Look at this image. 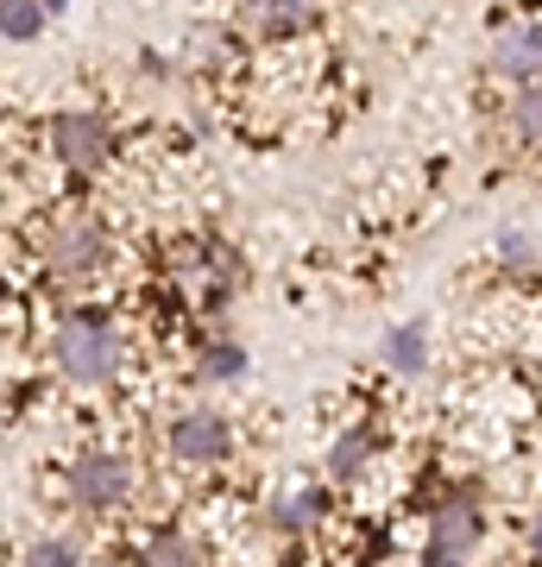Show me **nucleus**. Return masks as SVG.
<instances>
[{"label": "nucleus", "instance_id": "nucleus-1", "mask_svg": "<svg viewBox=\"0 0 542 567\" xmlns=\"http://www.w3.org/2000/svg\"><path fill=\"white\" fill-rule=\"evenodd\" d=\"M51 353H58L63 379H76V385H108V379L121 372V334H114V322H108V316H95V309L63 316Z\"/></svg>", "mask_w": 542, "mask_h": 567}, {"label": "nucleus", "instance_id": "nucleus-2", "mask_svg": "<svg viewBox=\"0 0 542 567\" xmlns=\"http://www.w3.org/2000/svg\"><path fill=\"white\" fill-rule=\"evenodd\" d=\"M51 145H58V158L70 164V171H101L108 152H114V133H108V121L89 114V107H63L58 121H51Z\"/></svg>", "mask_w": 542, "mask_h": 567}, {"label": "nucleus", "instance_id": "nucleus-3", "mask_svg": "<svg viewBox=\"0 0 542 567\" xmlns=\"http://www.w3.org/2000/svg\"><path fill=\"white\" fill-rule=\"evenodd\" d=\"M126 486H133V473H126V461H121V454H108V447H89V454L70 461V498L89 505V511L121 505Z\"/></svg>", "mask_w": 542, "mask_h": 567}, {"label": "nucleus", "instance_id": "nucleus-4", "mask_svg": "<svg viewBox=\"0 0 542 567\" xmlns=\"http://www.w3.org/2000/svg\"><path fill=\"white\" fill-rule=\"evenodd\" d=\"M485 536V517H480V498L473 492H454V498H442V505L429 511V543L448 548V555H473Z\"/></svg>", "mask_w": 542, "mask_h": 567}, {"label": "nucleus", "instance_id": "nucleus-5", "mask_svg": "<svg viewBox=\"0 0 542 567\" xmlns=\"http://www.w3.org/2000/svg\"><path fill=\"white\" fill-rule=\"evenodd\" d=\"M164 442H171L177 461H222L227 447H234V429H227V416H215V410H183Z\"/></svg>", "mask_w": 542, "mask_h": 567}, {"label": "nucleus", "instance_id": "nucleus-6", "mask_svg": "<svg viewBox=\"0 0 542 567\" xmlns=\"http://www.w3.org/2000/svg\"><path fill=\"white\" fill-rule=\"evenodd\" d=\"M44 259H51V271H63V278H82V271H95L101 259H108V240H101L95 221H63L51 240H44Z\"/></svg>", "mask_w": 542, "mask_h": 567}, {"label": "nucleus", "instance_id": "nucleus-7", "mask_svg": "<svg viewBox=\"0 0 542 567\" xmlns=\"http://www.w3.org/2000/svg\"><path fill=\"white\" fill-rule=\"evenodd\" d=\"M492 70L511 76L518 89L542 82V32H536V25H504L499 44H492Z\"/></svg>", "mask_w": 542, "mask_h": 567}, {"label": "nucleus", "instance_id": "nucleus-8", "mask_svg": "<svg viewBox=\"0 0 542 567\" xmlns=\"http://www.w3.org/2000/svg\"><path fill=\"white\" fill-rule=\"evenodd\" d=\"M379 353H385L391 365H398V372H422V365H429V328H422V322H403V328H391Z\"/></svg>", "mask_w": 542, "mask_h": 567}, {"label": "nucleus", "instance_id": "nucleus-9", "mask_svg": "<svg viewBox=\"0 0 542 567\" xmlns=\"http://www.w3.org/2000/svg\"><path fill=\"white\" fill-rule=\"evenodd\" d=\"M44 25V0H0V32L7 44H32Z\"/></svg>", "mask_w": 542, "mask_h": 567}, {"label": "nucleus", "instance_id": "nucleus-10", "mask_svg": "<svg viewBox=\"0 0 542 567\" xmlns=\"http://www.w3.org/2000/svg\"><path fill=\"white\" fill-rule=\"evenodd\" d=\"M366 454H372V429H347L341 442H335V454H328V480H354L366 466Z\"/></svg>", "mask_w": 542, "mask_h": 567}, {"label": "nucleus", "instance_id": "nucleus-11", "mask_svg": "<svg viewBox=\"0 0 542 567\" xmlns=\"http://www.w3.org/2000/svg\"><path fill=\"white\" fill-rule=\"evenodd\" d=\"M145 567H202V555H196V543H190V536L164 529V536H152V543H145Z\"/></svg>", "mask_w": 542, "mask_h": 567}, {"label": "nucleus", "instance_id": "nucleus-12", "mask_svg": "<svg viewBox=\"0 0 542 567\" xmlns=\"http://www.w3.org/2000/svg\"><path fill=\"white\" fill-rule=\"evenodd\" d=\"M321 511V492H297V498H284V505H272V529H284V536H297V529H309V517Z\"/></svg>", "mask_w": 542, "mask_h": 567}, {"label": "nucleus", "instance_id": "nucleus-13", "mask_svg": "<svg viewBox=\"0 0 542 567\" xmlns=\"http://www.w3.org/2000/svg\"><path fill=\"white\" fill-rule=\"evenodd\" d=\"M511 126H518L530 145H542V82L518 89V102H511Z\"/></svg>", "mask_w": 542, "mask_h": 567}, {"label": "nucleus", "instance_id": "nucleus-14", "mask_svg": "<svg viewBox=\"0 0 542 567\" xmlns=\"http://www.w3.org/2000/svg\"><path fill=\"white\" fill-rule=\"evenodd\" d=\"M241 372H246L241 341H208V353H202V379H241Z\"/></svg>", "mask_w": 542, "mask_h": 567}, {"label": "nucleus", "instance_id": "nucleus-15", "mask_svg": "<svg viewBox=\"0 0 542 567\" xmlns=\"http://www.w3.org/2000/svg\"><path fill=\"white\" fill-rule=\"evenodd\" d=\"M265 25H272V32H297V25H309V0H265Z\"/></svg>", "mask_w": 542, "mask_h": 567}, {"label": "nucleus", "instance_id": "nucleus-16", "mask_svg": "<svg viewBox=\"0 0 542 567\" xmlns=\"http://www.w3.org/2000/svg\"><path fill=\"white\" fill-rule=\"evenodd\" d=\"M25 567H76V548L70 543H32L25 548Z\"/></svg>", "mask_w": 542, "mask_h": 567}, {"label": "nucleus", "instance_id": "nucleus-17", "mask_svg": "<svg viewBox=\"0 0 542 567\" xmlns=\"http://www.w3.org/2000/svg\"><path fill=\"white\" fill-rule=\"evenodd\" d=\"M499 246H504V259H511V265H523V259L536 265V240H530V234H518V227H511Z\"/></svg>", "mask_w": 542, "mask_h": 567}, {"label": "nucleus", "instance_id": "nucleus-18", "mask_svg": "<svg viewBox=\"0 0 542 567\" xmlns=\"http://www.w3.org/2000/svg\"><path fill=\"white\" fill-rule=\"evenodd\" d=\"M422 567H467V561H461V555H448V548L429 543V548H422Z\"/></svg>", "mask_w": 542, "mask_h": 567}, {"label": "nucleus", "instance_id": "nucleus-19", "mask_svg": "<svg viewBox=\"0 0 542 567\" xmlns=\"http://www.w3.org/2000/svg\"><path fill=\"white\" fill-rule=\"evenodd\" d=\"M530 561H542V511L530 517Z\"/></svg>", "mask_w": 542, "mask_h": 567}, {"label": "nucleus", "instance_id": "nucleus-20", "mask_svg": "<svg viewBox=\"0 0 542 567\" xmlns=\"http://www.w3.org/2000/svg\"><path fill=\"white\" fill-rule=\"evenodd\" d=\"M44 7H63V0H44Z\"/></svg>", "mask_w": 542, "mask_h": 567}, {"label": "nucleus", "instance_id": "nucleus-21", "mask_svg": "<svg viewBox=\"0 0 542 567\" xmlns=\"http://www.w3.org/2000/svg\"><path fill=\"white\" fill-rule=\"evenodd\" d=\"M536 567H542V561H536Z\"/></svg>", "mask_w": 542, "mask_h": 567}]
</instances>
